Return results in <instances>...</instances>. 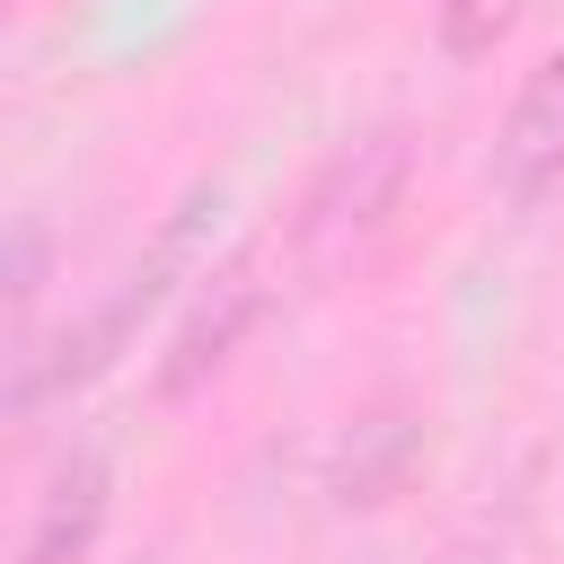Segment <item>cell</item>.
Returning <instances> with one entry per match:
<instances>
[{
	"mask_svg": "<svg viewBox=\"0 0 564 564\" xmlns=\"http://www.w3.org/2000/svg\"><path fill=\"white\" fill-rule=\"evenodd\" d=\"M405 167H414L405 132H361L352 150H335V159H326V176L308 185V203H300V220H291V238H300L308 273L352 264V256L388 229V212H397V194H405Z\"/></svg>",
	"mask_w": 564,
	"mask_h": 564,
	"instance_id": "7a4b0ae2",
	"label": "cell"
},
{
	"mask_svg": "<svg viewBox=\"0 0 564 564\" xmlns=\"http://www.w3.org/2000/svg\"><path fill=\"white\" fill-rule=\"evenodd\" d=\"M529 0H432V26H441V53L449 62H485L511 26H520Z\"/></svg>",
	"mask_w": 564,
	"mask_h": 564,
	"instance_id": "8992f818",
	"label": "cell"
},
{
	"mask_svg": "<svg viewBox=\"0 0 564 564\" xmlns=\"http://www.w3.org/2000/svg\"><path fill=\"white\" fill-rule=\"evenodd\" d=\"M256 317H264V264H256V247H238L229 264L203 273L194 308L176 317V335H167V352H159V370H150V397H159V405H185V397L247 344Z\"/></svg>",
	"mask_w": 564,
	"mask_h": 564,
	"instance_id": "3957f363",
	"label": "cell"
},
{
	"mask_svg": "<svg viewBox=\"0 0 564 564\" xmlns=\"http://www.w3.org/2000/svg\"><path fill=\"white\" fill-rule=\"evenodd\" d=\"M220 212V185H194L176 212H167V229L150 238V256L132 264V273H115L106 282V300L79 317V326H62V344H53V361H35V370H18L9 379V414H26L35 397H70V388H88V379H106L123 352H132V335H141V317L176 291V273L194 264V238H203V220Z\"/></svg>",
	"mask_w": 564,
	"mask_h": 564,
	"instance_id": "6da1fadb",
	"label": "cell"
},
{
	"mask_svg": "<svg viewBox=\"0 0 564 564\" xmlns=\"http://www.w3.org/2000/svg\"><path fill=\"white\" fill-rule=\"evenodd\" d=\"M106 494H115V467L97 449H70L44 485V502H35V529H26L18 564H88V546L106 529Z\"/></svg>",
	"mask_w": 564,
	"mask_h": 564,
	"instance_id": "277c9868",
	"label": "cell"
},
{
	"mask_svg": "<svg viewBox=\"0 0 564 564\" xmlns=\"http://www.w3.org/2000/svg\"><path fill=\"white\" fill-rule=\"evenodd\" d=\"M546 167H564V44L520 79V97L502 115V176L511 185H538Z\"/></svg>",
	"mask_w": 564,
	"mask_h": 564,
	"instance_id": "5b68a950",
	"label": "cell"
}]
</instances>
